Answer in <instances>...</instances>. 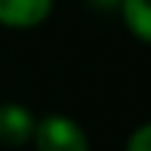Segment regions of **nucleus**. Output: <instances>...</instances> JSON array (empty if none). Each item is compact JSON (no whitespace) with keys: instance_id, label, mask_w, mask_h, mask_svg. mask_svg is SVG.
<instances>
[{"instance_id":"4","label":"nucleus","mask_w":151,"mask_h":151,"mask_svg":"<svg viewBox=\"0 0 151 151\" xmlns=\"http://www.w3.org/2000/svg\"><path fill=\"white\" fill-rule=\"evenodd\" d=\"M123 28L143 45H151V0H123L118 9Z\"/></svg>"},{"instance_id":"3","label":"nucleus","mask_w":151,"mask_h":151,"mask_svg":"<svg viewBox=\"0 0 151 151\" xmlns=\"http://www.w3.org/2000/svg\"><path fill=\"white\" fill-rule=\"evenodd\" d=\"M37 129V115L17 101L0 104V146L9 148H22L34 140Z\"/></svg>"},{"instance_id":"6","label":"nucleus","mask_w":151,"mask_h":151,"mask_svg":"<svg viewBox=\"0 0 151 151\" xmlns=\"http://www.w3.org/2000/svg\"><path fill=\"white\" fill-rule=\"evenodd\" d=\"M87 3H90L92 9H98V11H118L123 0H87Z\"/></svg>"},{"instance_id":"2","label":"nucleus","mask_w":151,"mask_h":151,"mask_svg":"<svg viewBox=\"0 0 151 151\" xmlns=\"http://www.w3.org/2000/svg\"><path fill=\"white\" fill-rule=\"evenodd\" d=\"M56 0H0V28L9 31H31L45 25L53 14Z\"/></svg>"},{"instance_id":"5","label":"nucleus","mask_w":151,"mask_h":151,"mask_svg":"<svg viewBox=\"0 0 151 151\" xmlns=\"http://www.w3.org/2000/svg\"><path fill=\"white\" fill-rule=\"evenodd\" d=\"M123 151H151V120L134 126L123 143Z\"/></svg>"},{"instance_id":"1","label":"nucleus","mask_w":151,"mask_h":151,"mask_svg":"<svg viewBox=\"0 0 151 151\" xmlns=\"http://www.w3.org/2000/svg\"><path fill=\"white\" fill-rule=\"evenodd\" d=\"M31 146L34 151H92L87 129L65 112H48L37 118Z\"/></svg>"}]
</instances>
